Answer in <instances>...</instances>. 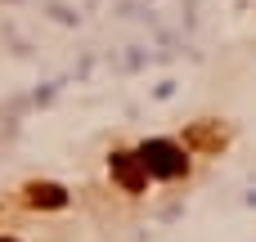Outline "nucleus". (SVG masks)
I'll return each mask as SVG.
<instances>
[{
	"mask_svg": "<svg viewBox=\"0 0 256 242\" xmlns=\"http://www.w3.org/2000/svg\"><path fill=\"white\" fill-rule=\"evenodd\" d=\"M140 162H144V171H148V175H158V180H180V175L189 171L184 148H180V144H171V139H148V144L140 148Z\"/></svg>",
	"mask_w": 256,
	"mask_h": 242,
	"instance_id": "1",
	"label": "nucleus"
},
{
	"mask_svg": "<svg viewBox=\"0 0 256 242\" xmlns=\"http://www.w3.org/2000/svg\"><path fill=\"white\" fill-rule=\"evenodd\" d=\"M108 166H112V180H117L126 193H144V184H148V171H144L140 153H112V157H108Z\"/></svg>",
	"mask_w": 256,
	"mask_h": 242,
	"instance_id": "2",
	"label": "nucleus"
},
{
	"mask_svg": "<svg viewBox=\"0 0 256 242\" xmlns=\"http://www.w3.org/2000/svg\"><path fill=\"white\" fill-rule=\"evenodd\" d=\"M22 198H27V207H45V211L68 207V193H63L58 184H40V180H32V184L22 189Z\"/></svg>",
	"mask_w": 256,
	"mask_h": 242,
	"instance_id": "3",
	"label": "nucleus"
},
{
	"mask_svg": "<svg viewBox=\"0 0 256 242\" xmlns=\"http://www.w3.org/2000/svg\"><path fill=\"white\" fill-rule=\"evenodd\" d=\"M225 144V130H216V126H207V121H198L194 130H189V148H202V153H216Z\"/></svg>",
	"mask_w": 256,
	"mask_h": 242,
	"instance_id": "4",
	"label": "nucleus"
},
{
	"mask_svg": "<svg viewBox=\"0 0 256 242\" xmlns=\"http://www.w3.org/2000/svg\"><path fill=\"white\" fill-rule=\"evenodd\" d=\"M0 242H14V238H0Z\"/></svg>",
	"mask_w": 256,
	"mask_h": 242,
	"instance_id": "5",
	"label": "nucleus"
}]
</instances>
